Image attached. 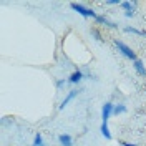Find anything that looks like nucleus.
I'll use <instances>...</instances> for the list:
<instances>
[{
	"label": "nucleus",
	"instance_id": "1",
	"mask_svg": "<svg viewBox=\"0 0 146 146\" xmlns=\"http://www.w3.org/2000/svg\"><path fill=\"white\" fill-rule=\"evenodd\" d=\"M113 45L116 46V50H118V52L123 55L125 58L131 60V62L138 60V56H136V53H135V50H133L129 45H126L125 42H121V40H118V38H113Z\"/></svg>",
	"mask_w": 146,
	"mask_h": 146
},
{
	"label": "nucleus",
	"instance_id": "2",
	"mask_svg": "<svg viewBox=\"0 0 146 146\" xmlns=\"http://www.w3.org/2000/svg\"><path fill=\"white\" fill-rule=\"evenodd\" d=\"M70 9L73 10V12H76L78 15H82V17H85V18H96V12L93 9H88V7H85V5H82V3H76V2H72L70 3Z\"/></svg>",
	"mask_w": 146,
	"mask_h": 146
},
{
	"label": "nucleus",
	"instance_id": "3",
	"mask_svg": "<svg viewBox=\"0 0 146 146\" xmlns=\"http://www.w3.org/2000/svg\"><path fill=\"white\" fill-rule=\"evenodd\" d=\"M113 110H115V105L111 101H106L103 106H101V119L103 121H108L111 116H113Z\"/></svg>",
	"mask_w": 146,
	"mask_h": 146
},
{
	"label": "nucleus",
	"instance_id": "4",
	"mask_svg": "<svg viewBox=\"0 0 146 146\" xmlns=\"http://www.w3.org/2000/svg\"><path fill=\"white\" fill-rule=\"evenodd\" d=\"M80 91H82V90H72V91H68V93H66V96L62 100V103H60L58 110H65V106H68V103H70V101L75 100V98L80 95Z\"/></svg>",
	"mask_w": 146,
	"mask_h": 146
},
{
	"label": "nucleus",
	"instance_id": "5",
	"mask_svg": "<svg viewBox=\"0 0 146 146\" xmlns=\"http://www.w3.org/2000/svg\"><path fill=\"white\" fill-rule=\"evenodd\" d=\"M95 22L96 23H100V25H105V27H108V28H118V25L115 23V22H111L108 17H105V15H96V18H95Z\"/></svg>",
	"mask_w": 146,
	"mask_h": 146
},
{
	"label": "nucleus",
	"instance_id": "6",
	"mask_svg": "<svg viewBox=\"0 0 146 146\" xmlns=\"http://www.w3.org/2000/svg\"><path fill=\"white\" fill-rule=\"evenodd\" d=\"M133 68H135V72L139 75V76H143V78H146V66H145V63H143V60H135L133 62Z\"/></svg>",
	"mask_w": 146,
	"mask_h": 146
},
{
	"label": "nucleus",
	"instance_id": "7",
	"mask_svg": "<svg viewBox=\"0 0 146 146\" xmlns=\"http://www.w3.org/2000/svg\"><path fill=\"white\" fill-rule=\"evenodd\" d=\"M83 78H85V73H83L82 70H75V72L68 76V82L72 83V85H78Z\"/></svg>",
	"mask_w": 146,
	"mask_h": 146
},
{
	"label": "nucleus",
	"instance_id": "8",
	"mask_svg": "<svg viewBox=\"0 0 146 146\" xmlns=\"http://www.w3.org/2000/svg\"><path fill=\"white\" fill-rule=\"evenodd\" d=\"M58 143L62 146H73V139L70 135H66V133H62L60 136H58Z\"/></svg>",
	"mask_w": 146,
	"mask_h": 146
},
{
	"label": "nucleus",
	"instance_id": "9",
	"mask_svg": "<svg viewBox=\"0 0 146 146\" xmlns=\"http://www.w3.org/2000/svg\"><path fill=\"white\" fill-rule=\"evenodd\" d=\"M100 131H101V135L105 136V139H111V131H110V126H108V121H101V126H100Z\"/></svg>",
	"mask_w": 146,
	"mask_h": 146
},
{
	"label": "nucleus",
	"instance_id": "10",
	"mask_svg": "<svg viewBox=\"0 0 146 146\" xmlns=\"http://www.w3.org/2000/svg\"><path fill=\"white\" fill-rule=\"evenodd\" d=\"M119 7L125 10V12H131V10H135L138 7V2H129V0H125V2H121V5H119Z\"/></svg>",
	"mask_w": 146,
	"mask_h": 146
},
{
	"label": "nucleus",
	"instance_id": "11",
	"mask_svg": "<svg viewBox=\"0 0 146 146\" xmlns=\"http://www.w3.org/2000/svg\"><path fill=\"white\" fill-rule=\"evenodd\" d=\"M123 30H125L126 33H133V35L146 36V32H145V30H138V28H135V27H125Z\"/></svg>",
	"mask_w": 146,
	"mask_h": 146
},
{
	"label": "nucleus",
	"instance_id": "12",
	"mask_svg": "<svg viewBox=\"0 0 146 146\" xmlns=\"http://www.w3.org/2000/svg\"><path fill=\"white\" fill-rule=\"evenodd\" d=\"M126 105L125 103H118V105H115V110H113V115L115 116H118V115H123V113H126Z\"/></svg>",
	"mask_w": 146,
	"mask_h": 146
},
{
	"label": "nucleus",
	"instance_id": "13",
	"mask_svg": "<svg viewBox=\"0 0 146 146\" xmlns=\"http://www.w3.org/2000/svg\"><path fill=\"white\" fill-rule=\"evenodd\" d=\"M90 33H91V36H93V38H95L96 42H103V35H101V32H100V30H98L96 27H93V28H91V30H90Z\"/></svg>",
	"mask_w": 146,
	"mask_h": 146
},
{
	"label": "nucleus",
	"instance_id": "14",
	"mask_svg": "<svg viewBox=\"0 0 146 146\" xmlns=\"http://www.w3.org/2000/svg\"><path fill=\"white\" fill-rule=\"evenodd\" d=\"M32 146H46V145H45V141H43V136H42L40 133H36V135H35Z\"/></svg>",
	"mask_w": 146,
	"mask_h": 146
},
{
	"label": "nucleus",
	"instance_id": "15",
	"mask_svg": "<svg viewBox=\"0 0 146 146\" xmlns=\"http://www.w3.org/2000/svg\"><path fill=\"white\" fill-rule=\"evenodd\" d=\"M105 5H108V7H115V5H121V2H119V0H106V2H105Z\"/></svg>",
	"mask_w": 146,
	"mask_h": 146
},
{
	"label": "nucleus",
	"instance_id": "16",
	"mask_svg": "<svg viewBox=\"0 0 146 146\" xmlns=\"http://www.w3.org/2000/svg\"><path fill=\"white\" fill-rule=\"evenodd\" d=\"M66 83H70L68 80H66V78H62V80H58V82H56V88H62V86H65Z\"/></svg>",
	"mask_w": 146,
	"mask_h": 146
},
{
	"label": "nucleus",
	"instance_id": "17",
	"mask_svg": "<svg viewBox=\"0 0 146 146\" xmlns=\"http://www.w3.org/2000/svg\"><path fill=\"white\" fill-rule=\"evenodd\" d=\"M125 17L126 18H133L135 17V10H131V12H125Z\"/></svg>",
	"mask_w": 146,
	"mask_h": 146
},
{
	"label": "nucleus",
	"instance_id": "18",
	"mask_svg": "<svg viewBox=\"0 0 146 146\" xmlns=\"http://www.w3.org/2000/svg\"><path fill=\"white\" fill-rule=\"evenodd\" d=\"M121 146H138V145H135V143H126V141H123V143H121Z\"/></svg>",
	"mask_w": 146,
	"mask_h": 146
}]
</instances>
